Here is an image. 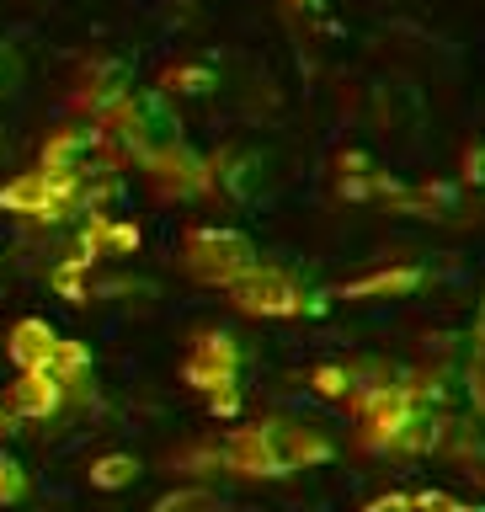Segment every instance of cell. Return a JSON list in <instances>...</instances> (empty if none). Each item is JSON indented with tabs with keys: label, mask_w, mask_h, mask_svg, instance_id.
<instances>
[{
	"label": "cell",
	"mask_w": 485,
	"mask_h": 512,
	"mask_svg": "<svg viewBox=\"0 0 485 512\" xmlns=\"http://www.w3.org/2000/svg\"><path fill=\"white\" fill-rule=\"evenodd\" d=\"M182 379L208 400L214 416L240 411V342L230 331H198L192 352L182 358Z\"/></svg>",
	"instance_id": "1"
},
{
	"label": "cell",
	"mask_w": 485,
	"mask_h": 512,
	"mask_svg": "<svg viewBox=\"0 0 485 512\" xmlns=\"http://www.w3.org/2000/svg\"><path fill=\"white\" fill-rule=\"evenodd\" d=\"M182 267L208 288H230L246 267H256V246L240 230H219V224H198L182 240Z\"/></svg>",
	"instance_id": "2"
},
{
	"label": "cell",
	"mask_w": 485,
	"mask_h": 512,
	"mask_svg": "<svg viewBox=\"0 0 485 512\" xmlns=\"http://www.w3.org/2000/svg\"><path fill=\"white\" fill-rule=\"evenodd\" d=\"M230 294V304L235 310H246V315H262V320H288V315H299V310H310L304 304V288L288 278V272H278V267H246L240 278L224 288Z\"/></svg>",
	"instance_id": "3"
},
{
	"label": "cell",
	"mask_w": 485,
	"mask_h": 512,
	"mask_svg": "<svg viewBox=\"0 0 485 512\" xmlns=\"http://www.w3.org/2000/svg\"><path fill=\"white\" fill-rule=\"evenodd\" d=\"M144 171H150V187L166 203H187V198H208V192H214V160L187 150L182 139L166 144V150H155L144 160Z\"/></svg>",
	"instance_id": "4"
},
{
	"label": "cell",
	"mask_w": 485,
	"mask_h": 512,
	"mask_svg": "<svg viewBox=\"0 0 485 512\" xmlns=\"http://www.w3.org/2000/svg\"><path fill=\"white\" fill-rule=\"evenodd\" d=\"M134 91L128 86V64L118 59H86L75 75V91H70V107L86 112V118H102L112 102H123V96Z\"/></svg>",
	"instance_id": "5"
},
{
	"label": "cell",
	"mask_w": 485,
	"mask_h": 512,
	"mask_svg": "<svg viewBox=\"0 0 485 512\" xmlns=\"http://www.w3.org/2000/svg\"><path fill=\"white\" fill-rule=\"evenodd\" d=\"M64 395H70V384H64L54 368H16L6 406L22 416V422H48V416H59Z\"/></svg>",
	"instance_id": "6"
},
{
	"label": "cell",
	"mask_w": 485,
	"mask_h": 512,
	"mask_svg": "<svg viewBox=\"0 0 485 512\" xmlns=\"http://www.w3.org/2000/svg\"><path fill=\"white\" fill-rule=\"evenodd\" d=\"M54 347H59V331L48 326V320H38V315H22L6 331V352H11L16 368H48Z\"/></svg>",
	"instance_id": "7"
},
{
	"label": "cell",
	"mask_w": 485,
	"mask_h": 512,
	"mask_svg": "<svg viewBox=\"0 0 485 512\" xmlns=\"http://www.w3.org/2000/svg\"><path fill=\"white\" fill-rule=\"evenodd\" d=\"M86 480L96 491H123V486H134V480H139V459L134 454H102V459H91Z\"/></svg>",
	"instance_id": "8"
},
{
	"label": "cell",
	"mask_w": 485,
	"mask_h": 512,
	"mask_svg": "<svg viewBox=\"0 0 485 512\" xmlns=\"http://www.w3.org/2000/svg\"><path fill=\"white\" fill-rule=\"evenodd\" d=\"M48 368L70 384H86V374H91V347L86 342H75V336H59V347H54V358H48Z\"/></svg>",
	"instance_id": "9"
},
{
	"label": "cell",
	"mask_w": 485,
	"mask_h": 512,
	"mask_svg": "<svg viewBox=\"0 0 485 512\" xmlns=\"http://www.w3.org/2000/svg\"><path fill=\"white\" fill-rule=\"evenodd\" d=\"M160 91L166 96H203V91H214V70H203V64H171V70H160Z\"/></svg>",
	"instance_id": "10"
},
{
	"label": "cell",
	"mask_w": 485,
	"mask_h": 512,
	"mask_svg": "<svg viewBox=\"0 0 485 512\" xmlns=\"http://www.w3.org/2000/svg\"><path fill=\"white\" fill-rule=\"evenodd\" d=\"M150 512H230V507H224L214 491H203V486H182V491L160 496Z\"/></svg>",
	"instance_id": "11"
},
{
	"label": "cell",
	"mask_w": 485,
	"mask_h": 512,
	"mask_svg": "<svg viewBox=\"0 0 485 512\" xmlns=\"http://www.w3.org/2000/svg\"><path fill=\"white\" fill-rule=\"evenodd\" d=\"M22 496H27V470L0 448V507H16Z\"/></svg>",
	"instance_id": "12"
},
{
	"label": "cell",
	"mask_w": 485,
	"mask_h": 512,
	"mask_svg": "<svg viewBox=\"0 0 485 512\" xmlns=\"http://www.w3.org/2000/svg\"><path fill=\"white\" fill-rule=\"evenodd\" d=\"M315 390L320 395H331V400H347L352 395V374H347V368H315Z\"/></svg>",
	"instance_id": "13"
},
{
	"label": "cell",
	"mask_w": 485,
	"mask_h": 512,
	"mask_svg": "<svg viewBox=\"0 0 485 512\" xmlns=\"http://www.w3.org/2000/svg\"><path fill=\"white\" fill-rule=\"evenodd\" d=\"M363 512H416V496L411 491H390V496H379V502H368Z\"/></svg>",
	"instance_id": "14"
},
{
	"label": "cell",
	"mask_w": 485,
	"mask_h": 512,
	"mask_svg": "<svg viewBox=\"0 0 485 512\" xmlns=\"http://www.w3.org/2000/svg\"><path fill=\"white\" fill-rule=\"evenodd\" d=\"M11 75H16V54L0 43V91H11Z\"/></svg>",
	"instance_id": "15"
},
{
	"label": "cell",
	"mask_w": 485,
	"mask_h": 512,
	"mask_svg": "<svg viewBox=\"0 0 485 512\" xmlns=\"http://www.w3.org/2000/svg\"><path fill=\"white\" fill-rule=\"evenodd\" d=\"M288 6H320V0H288Z\"/></svg>",
	"instance_id": "16"
},
{
	"label": "cell",
	"mask_w": 485,
	"mask_h": 512,
	"mask_svg": "<svg viewBox=\"0 0 485 512\" xmlns=\"http://www.w3.org/2000/svg\"><path fill=\"white\" fill-rule=\"evenodd\" d=\"M0 347H6V331H0Z\"/></svg>",
	"instance_id": "17"
}]
</instances>
